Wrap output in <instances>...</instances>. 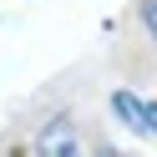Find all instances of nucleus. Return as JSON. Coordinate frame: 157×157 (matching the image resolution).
I'll return each mask as SVG.
<instances>
[{"label":"nucleus","mask_w":157,"mask_h":157,"mask_svg":"<svg viewBox=\"0 0 157 157\" xmlns=\"http://www.w3.org/2000/svg\"><path fill=\"white\" fill-rule=\"evenodd\" d=\"M112 112L122 117L137 137H157V101H142L137 91H117L112 96Z\"/></svg>","instance_id":"f257e3e1"},{"label":"nucleus","mask_w":157,"mask_h":157,"mask_svg":"<svg viewBox=\"0 0 157 157\" xmlns=\"http://www.w3.org/2000/svg\"><path fill=\"white\" fill-rule=\"evenodd\" d=\"M36 152H41V157H61V152H81V142H76L71 122H51L41 132V142H36Z\"/></svg>","instance_id":"f03ea898"},{"label":"nucleus","mask_w":157,"mask_h":157,"mask_svg":"<svg viewBox=\"0 0 157 157\" xmlns=\"http://www.w3.org/2000/svg\"><path fill=\"white\" fill-rule=\"evenodd\" d=\"M142 25L157 36V0H142Z\"/></svg>","instance_id":"7ed1b4c3"}]
</instances>
